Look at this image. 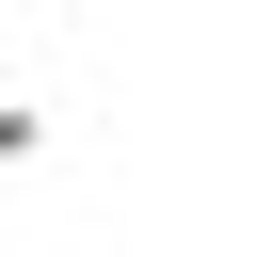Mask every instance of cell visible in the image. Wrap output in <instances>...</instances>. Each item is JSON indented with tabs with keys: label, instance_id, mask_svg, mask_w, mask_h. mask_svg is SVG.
Listing matches in <instances>:
<instances>
[{
	"label": "cell",
	"instance_id": "cell-1",
	"mask_svg": "<svg viewBox=\"0 0 257 257\" xmlns=\"http://www.w3.org/2000/svg\"><path fill=\"white\" fill-rule=\"evenodd\" d=\"M16 161H48V112H32V96H0V177H16Z\"/></svg>",
	"mask_w": 257,
	"mask_h": 257
}]
</instances>
